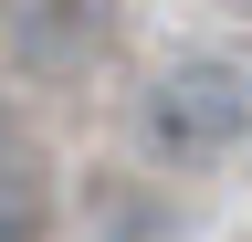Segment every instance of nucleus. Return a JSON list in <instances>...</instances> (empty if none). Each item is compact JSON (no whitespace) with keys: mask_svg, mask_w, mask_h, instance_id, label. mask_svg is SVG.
<instances>
[{"mask_svg":"<svg viewBox=\"0 0 252 242\" xmlns=\"http://www.w3.org/2000/svg\"><path fill=\"white\" fill-rule=\"evenodd\" d=\"M137 137H147V158H168V169L231 158L252 137V74L231 53H179V64H158L147 95H137Z\"/></svg>","mask_w":252,"mask_h":242,"instance_id":"nucleus-1","label":"nucleus"},{"mask_svg":"<svg viewBox=\"0 0 252 242\" xmlns=\"http://www.w3.org/2000/svg\"><path fill=\"white\" fill-rule=\"evenodd\" d=\"M21 53L42 74L94 64V53H105V0H21Z\"/></svg>","mask_w":252,"mask_h":242,"instance_id":"nucleus-2","label":"nucleus"}]
</instances>
